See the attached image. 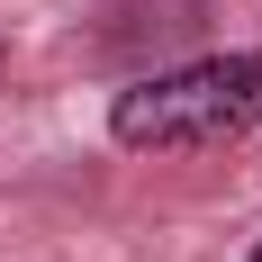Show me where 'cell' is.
<instances>
[{
  "instance_id": "1",
  "label": "cell",
  "mask_w": 262,
  "mask_h": 262,
  "mask_svg": "<svg viewBox=\"0 0 262 262\" xmlns=\"http://www.w3.org/2000/svg\"><path fill=\"white\" fill-rule=\"evenodd\" d=\"M235 136H262V46L136 73L108 100V145L127 154H217Z\"/></svg>"
},
{
  "instance_id": "2",
  "label": "cell",
  "mask_w": 262,
  "mask_h": 262,
  "mask_svg": "<svg viewBox=\"0 0 262 262\" xmlns=\"http://www.w3.org/2000/svg\"><path fill=\"white\" fill-rule=\"evenodd\" d=\"M244 262H262V235H253V253H244Z\"/></svg>"
},
{
  "instance_id": "3",
  "label": "cell",
  "mask_w": 262,
  "mask_h": 262,
  "mask_svg": "<svg viewBox=\"0 0 262 262\" xmlns=\"http://www.w3.org/2000/svg\"><path fill=\"white\" fill-rule=\"evenodd\" d=\"M0 73H9V46H0Z\"/></svg>"
}]
</instances>
